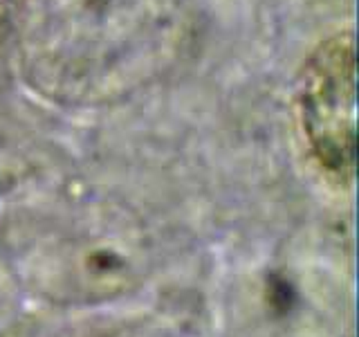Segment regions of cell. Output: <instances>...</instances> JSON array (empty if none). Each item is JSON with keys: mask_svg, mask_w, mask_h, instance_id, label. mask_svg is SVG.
Masks as SVG:
<instances>
[{"mask_svg": "<svg viewBox=\"0 0 359 337\" xmlns=\"http://www.w3.org/2000/svg\"><path fill=\"white\" fill-rule=\"evenodd\" d=\"M299 121L312 160L334 185L355 178V48L351 34L319 45L301 72Z\"/></svg>", "mask_w": 359, "mask_h": 337, "instance_id": "1", "label": "cell"}]
</instances>
